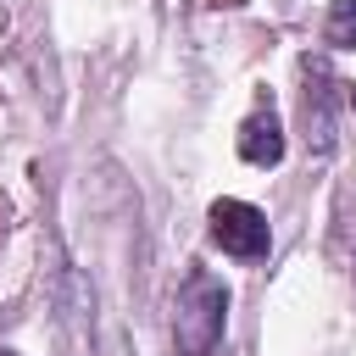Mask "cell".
Listing matches in <instances>:
<instances>
[{
    "label": "cell",
    "instance_id": "obj_1",
    "mask_svg": "<svg viewBox=\"0 0 356 356\" xmlns=\"http://www.w3.org/2000/svg\"><path fill=\"white\" fill-rule=\"evenodd\" d=\"M228 334V289L211 267H189L172 300V345L184 356H211Z\"/></svg>",
    "mask_w": 356,
    "mask_h": 356
},
{
    "label": "cell",
    "instance_id": "obj_2",
    "mask_svg": "<svg viewBox=\"0 0 356 356\" xmlns=\"http://www.w3.org/2000/svg\"><path fill=\"white\" fill-rule=\"evenodd\" d=\"M206 222H211V239H217L228 256H239V261H256V256H267V245H273L267 211L250 206V200H211Z\"/></svg>",
    "mask_w": 356,
    "mask_h": 356
},
{
    "label": "cell",
    "instance_id": "obj_3",
    "mask_svg": "<svg viewBox=\"0 0 356 356\" xmlns=\"http://www.w3.org/2000/svg\"><path fill=\"white\" fill-rule=\"evenodd\" d=\"M300 117H306V145L312 150H328L334 145V117H328V95H334V78H328V67L323 61H300Z\"/></svg>",
    "mask_w": 356,
    "mask_h": 356
},
{
    "label": "cell",
    "instance_id": "obj_4",
    "mask_svg": "<svg viewBox=\"0 0 356 356\" xmlns=\"http://www.w3.org/2000/svg\"><path fill=\"white\" fill-rule=\"evenodd\" d=\"M239 156L250 167H278L284 161V122L273 111V100H261L245 122H239Z\"/></svg>",
    "mask_w": 356,
    "mask_h": 356
},
{
    "label": "cell",
    "instance_id": "obj_5",
    "mask_svg": "<svg viewBox=\"0 0 356 356\" xmlns=\"http://www.w3.org/2000/svg\"><path fill=\"white\" fill-rule=\"evenodd\" d=\"M323 39H328L334 50H356V0H328Z\"/></svg>",
    "mask_w": 356,
    "mask_h": 356
},
{
    "label": "cell",
    "instance_id": "obj_6",
    "mask_svg": "<svg viewBox=\"0 0 356 356\" xmlns=\"http://www.w3.org/2000/svg\"><path fill=\"white\" fill-rule=\"evenodd\" d=\"M350 106H356V83H350Z\"/></svg>",
    "mask_w": 356,
    "mask_h": 356
},
{
    "label": "cell",
    "instance_id": "obj_7",
    "mask_svg": "<svg viewBox=\"0 0 356 356\" xmlns=\"http://www.w3.org/2000/svg\"><path fill=\"white\" fill-rule=\"evenodd\" d=\"M0 356H17V350H0Z\"/></svg>",
    "mask_w": 356,
    "mask_h": 356
}]
</instances>
